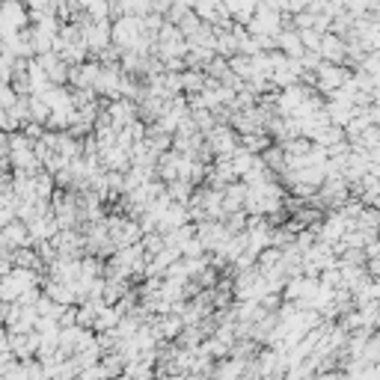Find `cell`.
<instances>
[{
  "instance_id": "6da1fadb",
  "label": "cell",
  "mask_w": 380,
  "mask_h": 380,
  "mask_svg": "<svg viewBox=\"0 0 380 380\" xmlns=\"http://www.w3.org/2000/svg\"><path fill=\"white\" fill-rule=\"evenodd\" d=\"M205 140H208V152H214L220 161H229L238 152V137H235L232 125H217L211 134H205Z\"/></svg>"
},
{
  "instance_id": "7a4b0ae2",
  "label": "cell",
  "mask_w": 380,
  "mask_h": 380,
  "mask_svg": "<svg viewBox=\"0 0 380 380\" xmlns=\"http://www.w3.org/2000/svg\"><path fill=\"white\" fill-rule=\"evenodd\" d=\"M315 77H318V89L321 93H339V89L351 81V74L342 69V65H330V63H321V69L315 72Z\"/></svg>"
},
{
  "instance_id": "3957f363",
  "label": "cell",
  "mask_w": 380,
  "mask_h": 380,
  "mask_svg": "<svg viewBox=\"0 0 380 380\" xmlns=\"http://www.w3.org/2000/svg\"><path fill=\"white\" fill-rule=\"evenodd\" d=\"M3 238H6V247H9V253H18V250H33V247H36V244H33V238H30L27 223H21V220L9 223V226L3 229Z\"/></svg>"
},
{
  "instance_id": "277c9868",
  "label": "cell",
  "mask_w": 380,
  "mask_h": 380,
  "mask_svg": "<svg viewBox=\"0 0 380 380\" xmlns=\"http://www.w3.org/2000/svg\"><path fill=\"white\" fill-rule=\"evenodd\" d=\"M345 54H348V48H345V39L339 36V33H324L318 57L327 60L330 65H339V60H345Z\"/></svg>"
},
{
  "instance_id": "5b68a950",
  "label": "cell",
  "mask_w": 380,
  "mask_h": 380,
  "mask_svg": "<svg viewBox=\"0 0 380 380\" xmlns=\"http://www.w3.org/2000/svg\"><path fill=\"white\" fill-rule=\"evenodd\" d=\"M276 48H283L288 60H300V57L306 54L303 42H300V33H297V30H285V27H283V33L276 36Z\"/></svg>"
},
{
  "instance_id": "8992f818",
  "label": "cell",
  "mask_w": 380,
  "mask_h": 380,
  "mask_svg": "<svg viewBox=\"0 0 380 380\" xmlns=\"http://www.w3.org/2000/svg\"><path fill=\"white\" fill-rule=\"evenodd\" d=\"M363 356L368 363H377L380 360V336H374V339H368V345H365V351H363Z\"/></svg>"
}]
</instances>
